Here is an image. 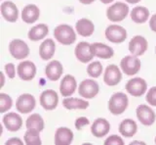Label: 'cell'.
I'll list each match as a JSON object with an SVG mask.
<instances>
[{"mask_svg": "<svg viewBox=\"0 0 156 145\" xmlns=\"http://www.w3.org/2000/svg\"><path fill=\"white\" fill-rule=\"evenodd\" d=\"M58 103V96L55 90L47 89V90H44L41 93L40 105L45 110L51 111V110L56 109Z\"/></svg>", "mask_w": 156, "mask_h": 145, "instance_id": "obj_14", "label": "cell"}, {"mask_svg": "<svg viewBox=\"0 0 156 145\" xmlns=\"http://www.w3.org/2000/svg\"><path fill=\"white\" fill-rule=\"evenodd\" d=\"M145 100L150 106H154L156 107V86H152L147 91L145 96Z\"/></svg>", "mask_w": 156, "mask_h": 145, "instance_id": "obj_34", "label": "cell"}, {"mask_svg": "<svg viewBox=\"0 0 156 145\" xmlns=\"http://www.w3.org/2000/svg\"><path fill=\"white\" fill-rule=\"evenodd\" d=\"M49 32V28L45 24H39V25L31 28L27 33V37L31 41H38L45 37Z\"/></svg>", "mask_w": 156, "mask_h": 145, "instance_id": "obj_27", "label": "cell"}, {"mask_svg": "<svg viewBox=\"0 0 156 145\" xmlns=\"http://www.w3.org/2000/svg\"><path fill=\"white\" fill-rule=\"evenodd\" d=\"M74 54L81 63H88L95 57L92 49V44L85 41H81L75 46Z\"/></svg>", "mask_w": 156, "mask_h": 145, "instance_id": "obj_11", "label": "cell"}, {"mask_svg": "<svg viewBox=\"0 0 156 145\" xmlns=\"http://www.w3.org/2000/svg\"><path fill=\"white\" fill-rule=\"evenodd\" d=\"M40 16V10L34 4H28L26 7H23L22 11V19L27 24H33L38 20Z\"/></svg>", "mask_w": 156, "mask_h": 145, "instance_id": "obj_24", "label": "cell"}, {"mask_svg": "<svg viewBox=\"0 0 156 145\" xmlns=\"http://www.w3.org/2000/svg\"><path fill=\"white\" fill-rule=\"evenodd\" d=\"M77 88L76 80L71 75H66L62 78L60 84V92L63 97H69Z\"/></svg>", "mask_w": 156, "mask_h": 145, "instance_id": "obj_19", "label": "cell"}, {"mask_svg": "<svg viewBox=\"0 0 156 145\" xmlns=\"http://www.w3.org/2000/svg\"><path fill=\"white\" fill-rule=\"evenodd\" d=\"M149 28L150 30L156 32V14H154V15H152V17L150 18L149 20Z\"/></svg>", "mask_w": 156, "mask_h": 145, "instance_id": "obj_39", "label": "cell"}, {"mask_svg": "<svg viewBox=\"0 0 156 145\" xmlns=\"http://www.w3.org/2000/svg\"><path fill=\"white\" fill-rule=\"evenodd\" d=\"M0 75H1V78H2V84H1V87H3L4 83H5V80H4V75H3V72H0Z\"/></svg>", "mask_w": 156, "mask_h": 145, "instance_id": "obj_43", "label": "cell"}, {"mask_svg": "<svg viewBox=\"0 0 156 145\" xmlns=\"http://www.w3.org/2000/svg\"><path fill=\"white\" fill-rule=\"evenodd\" d=\"M26 127L27 129H35L41 132L44 129L45 124H44L43 118L39 114H31L27 119Z\"/></svg>", "mask_w": 156, "mask_h": 145, "instance_id": "obj_30", "label": "cell"}, {"mask_svg": "<svg viewBox=\"0 0 156 145\" xmlns=\"http://www.w3.org/2000/svg\"><path fill=\"white\" fill-rule=\"evenodd\" d=\"M63 72V68L61 62L57 60L51 61L45 68V75L52 81H57L61 79Z\"/></svg>", "mask_w": 156, "mask_h": 145, "instance_id": "obj_20", "label": "cell"}, {"mask_svg": "<svg viewBox=\"0 0 156 145\" xmlns=\"http://www.w3.org/2000/svg\"><path fill=\"white\" fill-rule=\"evenodd\" d=\"M56 51V44L55 41L51 38H47L44 40L40 46H39V56L41 57L42 60H50L55 54Z\"/></svg>", "mask_w": 156, "mask_h": 145, "instance_id": "obj_23", "label": "cell"}, {"mask_svg": "<svg viewBox=\"0 0 156 145\" xmlns=\"http://www.w3.org/2000/svg\"><path fill=\"white\" fill-rule=\"evenodd\" d=\"M122 80V72L120 69L116 65L111 64L106 67L105 75H104V81L106 85L114 86L118 84Z\"/></svg>", "mask_w": 156, "mask_h": 145, "instance_id": "obj_15", "label": "cell"}, {"mask_svg": "<svg viewBox=\"0 0 156 145\" xmlns=\"http://www.w3.org/2000/svg\"><path fill=\"white\" fill-rule=\"evenodd\" d=\"M154 142L156 143V137H155V139H154Z\"/></svg>", "mask_w": 156, "mask_h": 145, "instance_id": "obj_45", "label": "cell"}, {"mask_svg": "<svg viewBox=\"0 0 156 145\" xmlns=\"http://www.w3.org/2000/svg\"><path fill=\"white\" fill-rule=\"evenodd\" d=\"M24 143L27 145H40L42 143L40 139V132L35 129H27L24 133Z\"/></svg>", "mask_w": 156, "mask_h": 145, "instance_id": "obj_31", "label": "cell"}, {"mask_svg": "<svg viewBox=\"0 0 156 145\" xmlns=\"http://www.w3.org/2000/svg\"><path fill=\"white\" fill-rule=\"evenodd\" d=\"M149 11L146 7L144 6H136L133 8L131 11V19L132 21L136 24H144L148 20Z\"/></svg>", "mask_w": 156, "mask_h": 145, "instance_id": "obj_28", "label": "cell"}, {"mask_svg": "<svg viewBox=\"0 0 156 145\" xmlns=\"http://www.w3.org/2000/svg\"><path fill=\"white\" fill-rule=\"evenodd\" d=\"M9 52L15 59L23 60L29 55V47L22 39H13L9 43Z\"/></svg>", "mask_w": 156, "mask_h": 145, "instance_id": "obj_6", "label": "cell"}, {"mask_svg": "<svg viewBox=\"0 0 156 145\" xmlns=\"http://www.w3.org/2000/svg\"><path fill=\"white\" fill-rule=\"evenodd\" d=\"M138 125L132 119H125L119 125V132L124 137H133L136 133Z\"/></svg>", "mask_w": 156, "mask_h": 145, "instance_id": "obj_26", "label": "cell"}, {"mask_svg": "<svg viewBox=\"0 0 156 145\" xmlns=\"http://www.w3.org/2000/svg\"><path fill=\"white\" fill-rule=\"evenodd\" d=\"M155 53H156V46H155Z\"/></svg>", "mask_w": 156, "mask_h": 145, "instance_id": "obj_46", "label": "cell"}, {"mask_svg": "<svg viewBox=\"0 0 156 145\" xmlns=\"http://www.w3.org/2000/svg\"><path fill=\"white\" fill-rule=\"evenodd\" d=\"M3 125L9 132H18L23 127V119L19 114L11 112L5 114L3 117Z\"/></svg>", "mask_w": 156, "mask_h": 145, "instance_id": "obj_16", "label": "cell"}, {"mask_svg": "<svg viewBox=\"0 0 156 145\" xmlns=\"http://www.w3.org/2000/svg\"><path fill=\"white\" fill-rule=\"evenodd\" d=\"M54 36L62 45H71L76 40V33L74 30L66 24H62V25L55 28Z\"/></svg>", "mask_w": 156, "mask_h": 145, "instance_id": "obj_1", "label": "cell"}, {"mask_svg": "<svg viewBox=\"0 0 156 145\" xmlns=\"http://www.w3.org/2000/svg\"><path fill=\"white\" fill-rule=\"evenodd\" d=\"M17 72L20 79L23 80H31L36 75V66L31 61H23L17 68Z\"/></svg>", "mask_w": 156, "mask_h": 145, "instance_id": "obj_10", "label": "cell"}, {"mask_svg": "<svg viewBox=\"0 0 156 145\" xmlns=\"http://www.w3.org/2000/svg\"><path fill=\"white\" fill-rule=\"evenodd\" d=\"M105 35L106 39L112 43H122L127 38V31L118 25H111L105 28Z\"/></svg>", "mask_w": 156, "mask_h": 145, "instance_id": "obj_7", "label": "cell"}, {"mask_svg": "<svg viewBox=\"0 0 156 145\" xmlns=\"http://www.w3.org/2000/svg\"><path fill=\"white\" fill-rule=\"evenodd\" d=\"M36 101L34 96L29 93H23L19 96L16 102V109L19 113L29 114L35 108Z\"/></svg>", "mask_w": 156, "mask_h": 145, "instance_id": "obj_9", "label": "cell"}, {"mask_svg": "<svg viewBox=\"0 0 156 145\" xmlns=\"http://www.w3.org/2000/svg\"><path fill=\"white\" fill-rule=\"evenodd\" d=\"M125 88L127 92L134 97H140L144 95L145 91L147 90V84L141 78H133L126 84Z\"/></svg>", "mask_w": 156, "mask_h": 145, "instance_id": "obj_8", "label": "cell"}, {"mask_svg": "<svg viewBox=\"0 0 156 145\" xmlns=\"http://www.w3.org/2000/svg\"><path fill=\"white\" fill-rule=\"evenodd\" d=\"M2 17L10 23H15L19 18V10L12 1H4L0 6Z\"/></svg>", "mask_w": 156, "mask_h": 145, "instance_id": "obj_18", "label": "cell"}, {"mask_svg": "<svg viewBox=\"0 0 156 145\" xmlns=\"http://www.w3.org/2000/svg\"><path fill=\"white\" fill-rule=\"evenodd\" d=\"M72 130L68 128H58L55 133V144L56 145H68L73 141Z\"/></svg>", "mask_w": 156, "mask_h": 145, "instance_id": "obj_21", "label": "cell"}, {"mask_svg": "<svg viewBox=\"0 0 156 145\" xmlns=\"http://www.w3.org/2000/svg\"><path fill=\"white\" fill-rule=\"evenodd\" d=\"M120 67L122 72L127 76H134L138 74L140 70L141 63L138 57L135 55L125 56L120 62Z\"/></svg>", "mask_w": 156, "mask_h": 145, "instance_id": "obj_5", "label": "cell"}, {"mask_svg": "<svg viewBox=\"0 0 156 145\" xmlns=\"http://www.w3.org/2000/svg\"><path fill=\"white\" fill-rule=\"evenodd\" d=\"M125 1L130 4H136V3H139L140 0H125Z\"/></svg>", "mask_w": 156, "mask_h": 145, "instance_id": "obj_41", "label": "cell"}, {"mask_svg": "<svg viewBox=\"0 0 156 145\" xmlns=\"http://www.w3.org/2000/svg\"><path fill=\"white\" fill-rule=\"evenodd\" d=\"M100 91V86L94 80L87 79L82 80L78 86V93L83 98L92 99L96 97Z\"/></svg>", "mask_w": 156, "mask_h": 145, "instance_id": "obj_4", "label": "cell"}, {"mask_svg": "<svg viewBox=\"0 0 156 145\" xmlns=\"http://www.w3.org/2000/svg\"><path fill=\"white\" fill-rule=\"evenodd\" d=\"M102 72V66L101 63L99 61L92 62L91 64L87 67V74L89 75L91 78L97 79L101 75Z\"/></svg>", "mask_w": 156, "mask_h": 145, "instance_id": "obj_32", "label": "cell"}, {"mask_svg": "<svg viewBox=\"0 0 156 145\" xmlns=\"http://www.w3.org/2000/svg\"><path fill=\"white\" fill-rule=\"evenodd\" d=\"M148 43L147 40L141 35L134 36L129 42V51L132 55L135 56H141L144 55L145 51L147 50Z\"/></svg>", "mask_w": 156, "mask_h": 145, "instance_id": "obj_13", "label": "cell"}, {"mask_svg": "<svg viewBox=\"0 0 156 145\" xmlns=\"http://www.w3.org/2000/svg\"><path fill=\"white\" fill-rule=\"evenodd\" d=\"M80 3H82V4H85V5H89V4H91V3H93L95 1V0H78Z\"/></svg>", "mask_w": 156, "mask_h": 145, "instance_id": "obj_40", "label": "cell"}, {"mask_svg": "<svg viewBox=\"0 0 156 145\" xmlns=\"http://www.w3.org/2000/svg\"><path fill=\"white\" fill-rule=\"evenodd\" d=\"M92 49L94 55L98 58H101V59H110L114 55L113 48L106 44H104V43H93Z\"/></svg>", "mask_w": 156, "mask_h": 145, "instance_id": "obj_25", "label": "cell"}, {"mask_svg": "<svg viewBox=\"0 0 156 145\" xmlns=\"http://www.w3.org/2000/svg\"><path fill=\"white\" fill-rule=\"evenodd\" d=\"M136 143H139V144H144V142H141V141H133V142H131V145L136 144Z\"/></svg>", "mask_w": 156, "mask_h": 145, "instance_id": "obj_44", "label": "cell"}, {"mask_svg": "<svg viewBox=\"0 0 156 145\" xmlns=\"http://www.w3.org/2000/svg\"><path fill=\"white\" fill-rule=\"evenodd\" d=\"M128 96L123 92H116L112 94L108 101V110L113 115H121L128 107Z\"/></svg>", "mask_w": 156, "mask_h": 145, "instance_id": "obj_2", "label": "cell"}, {"mask_svg": "<svg viewBox=\"0 0 156 145\" xmlns=\"http://www.w3.org/2000/svg\"><path fill=\"white\" fill-rule=\"evenodd\" d=\"M113 1L114 0H101V2L104 4H109V3H112Z\"/></svg>", "mask_w": 156, "mask_h": 145, "instance_id": "obj_42", "label": "cell"}, {"mask_svg": "<svg viewBox=\"0 0 156 145\" xmlns=\"http://www.w3.org/2000/svg\"><path fill=\"white\" fill-rule=\"evenodd\" d=\"M89 124H90V121L88 120L87 118L80 117V118L76 119V121H75V128L78 130H81L84 125H89Z\"/></svg>", "mask_w": 156, "mask_h": 145, "instance_id": "obj_37", "label": "cell"}, {"mask_svg": "<svg viewBox=\"0 0 156 145\" xmlns=\"http://www.w3.org/2000/svg\"><path fill=\"white\" fill-rule=\"evenodd\" d=\"M76 32L79 35L83 37L91 36L95 32V26L89 19H80L75 24Z\"/></svg>", "mask_w": 156, "mask_h": 145, "instance_id": "obj_22", "label": "cell"}, {"mask_svg": "<svg viewBox=\"0 0 156 145\" xmlns=\"http://www.w3.org/2000/svg\"><path fill=\"white\" fill-rule=\"evenodd\" d=\"M62 105H63V107L67 110H75V109L84 110L89 107V102L83 99L66 97L62 100Z\"/></svg>", "mask_w": 156, "mask_h": 145, "instance_id": "obj_29", "label": "cell"}, {"mask_svg": "<svg viewBox=\"0 0 156 145\" xmlns=\"http://www.w3.org/2000/svg\"><path fill=\"white\" fill-rule=\"evenodd\" d=\"M110 130V124L104 118H98L95 120L91 127V132L95 137H105Z\"/></svg>", "mask_w": 156, "mask_h": 145, "instance_id": "obj_17", "label": "cell"}, {"mask_svg": "<svg viewBox=\"0 0 156 145\" xmlns=\"http://www.w3.org/2000/svg\"><path fill=\"white\" fill-rule=\"evenodd\" d=\"M5 72L9 79H14L16 76V68L13 63H8L5 65Z\"/></svg>", "mask_w": 156, "mask_h": 145, "instance_id": "obj_36", "label": "cell"}, {"mask_svg": "<svg viewBox=\"0 0 156 145\" xmlns=\"http://www.w3.org/2000/svg\"><path fill=\"white\" fill-rule=\"evenodd\" d=\"M129 6L123 2H116L106 9V17L111 22H121L128 16Z\"/></svg>", "mask_w": 156, "mask_h": 145, "instance_id": "obj_3", "label": "cell"}, {"mask_svg": "<svg viewBox=\"0 0 156 145\" xmlns=\"http://www.w3.org/2000/svg\"><path fill=\"white\" fill-rule=\"evenodd\" d=\"M12 98L6 93H0V113L4 114L12 108Z\"/></svg>", "mask_w": 156, "mask_h": 145, "instance_id": "obj_33", "label": "cell"}, {"mask_svg": "<svg viewBox=\"0 0 156 145\" xmlns=\"http://www.w3.org/2000/svg\"><path fill=\"white\" fill-rule=\"evenodd\" d=\"M23 142L22 141L20 138H16V137H13L11 139L7 140L6 142H5V145H15V144H19V145H22Z\"/></svg>", "mask_w": 156, "mask_h": 145, "instance_id": "obj_38", "label": "cell"}, {"mask_svg": "<svg viewBox=\"0 0 156 145\" xmlns=\"http://www.w3.org/2000/svg\"><path fill=\"white\" fill-rule=\"evenodd\" d=\"M105 145H123L124 141L120 136H118V135L113 134V135H110L109 137H107L105 140Z\"/></svg>", "mask_w": 156, "mask_h": 145, "instance_id": "obj_35", "label": "cell"}, {"mask_svg": "<svg viewBox=\"0 0 156 145\" xmlns=\"http://www.w3.org/2000/svg\"><path fill=\"white\" fill-rule=\"evenodd\" d=\"M136 118L144 125H152L155 122L156 116L154 111L144 104L139 105L136 110Z\"/></svg>", "mask_w": 156, "mask_h": 145, "instance_id": "obj_12", "label": "cell"}]
</instances>
